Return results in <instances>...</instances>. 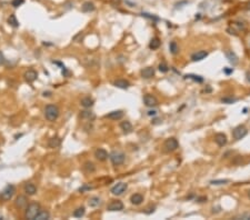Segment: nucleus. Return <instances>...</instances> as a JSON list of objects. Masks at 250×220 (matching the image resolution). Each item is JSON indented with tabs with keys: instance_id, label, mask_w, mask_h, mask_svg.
I'll return each mask as SVG.
<instances>
[{
	"instance_id": "nucleus-14",
	"label": "nucleus",
	"mask_w": 250,
	"mask_h": 220,
	"mask_svg": "<svg viewBox=\"0 0 250 220\" xmlns=\"http://www.w3.org/2000/svg\"><path fill=\"white\" fill-rule=\"evenodd\" d=\"M23 190H25V192L28 196H33L37 192V187L33 185L32 182H27L23 186Z\"/></svg>"
},
{
	"instance_id": "nucleus-12",
	"label": "nucleus",
	"mask_w": 250,
	"mask_h": 220,
	"mask_svg": "<svg viewBox=\"0 0 250 220\" xmlns=\"http://www.w3.org/2000/svg\"><path fill=\"white\" fill-rule=\"evenodd\" d=\"M15 205L17 208L19 209H23L28 206V198L26 197V196H19L15 201Z\"/></svg>"
},
{
	"instance_id": "nucleus-43",
	"label": "nucleus",
	"mask_w": 250,
	"mask_h": 220,
	"mask_svg": "<svg viewBox=\"0 0 250 220\" xmlns=\"http://www.w3.org/2000/svg\"><path fill=\"white\" fill-rule=\"evenodd\" d=\"M12 0H0V2L1 3H8V2H11Z\"/></svg>"
},
{
	"instance_id": "nucleus-38",
	"label": "nucleus",
	"mask_w": 250,
	"mask_h": 220,
	"mask_svg": "<svg viewBox=\"0 0 250 220\" xmlns=\"http://www.w3.org/2000/svg\"><path fill=\"white\" fill-rule=\"evenodd\" d=\"M222 102H228V104H232V102L236 101V99H228V98H225L221 100Z\"/></svg>"
},
{
	"instance_id": "nucleus-46",
	"label": "nucleus",
	"mask_w": 250,
	"mask_h": 220,
	"mask_svg": "<svg viewBox=\"0 0 250 220\" xmlns=\"http://www.w3.org/2000/svg\"><path fill=\"white\" fill-rule=\"evenodd\" d=\"M248 197H249V199H250V190H248Z\"/></svg>"
},
{
	"instance_id": "nucleus-33",
	"label": "nucleus",
	"mask_w": 250,
	"mask_h": 220,
	"mask_svg": "<svg viewBox=\"0 0 250 220\" xmlns=\"http://www.w3.org/2000/svg\"><path fill=\"white\" fill-rule=\"evenodd\" d=\"M229 180L228 179H220V180H211L210 183L214 186H219V185H225V183H228Z\"/></svg>"
},
{
	"instance_id": "nucleus-39",
	"label": "nucleus",
	"mask_w": 250,
	"mask_h": 220,
	"mask_svg": "<svg viewBox=\"0 0 250 220\" xmlns=\"http://www.w3.org/2000/svg\"><path fill=\"white\" fill-rule=\"evenodd\" d=\"M142 16H145V17L149 18V19H153V20H158V18L157 17H153V16H150L149 13H142Z\"/></svg>"
},
{
	"instance_id": "nucleus-19",
	"label": "nucleus",
	"mask_w": 250,
	"mask_h": 220,
	"mask_svg": "<svg viewBox=\"0 0 250 220\" xmlns=\"http://www.w3.org/2000/svg\"><path fill=\"white\" fill-rule=\"evenodd\" d=\"M130 201L132 205H136V206L140 205L143 201V196L140 195V193H133L130 197Z\"/></svg>"
},
{
	"instance_id": "nucleus-6",
	"label": "nucleus",
	"mask_w": 250,
	"mask_h": 220,
	"mask_svg": "<svg viewBox=\"0 0 250 220\" xmlns=\"http://www.w3.org/2000/svg\"><path fill=\"white\" fill-rule=\"evenodd\" d=\"M247 134H248L247 128H246L245 126H241V125L236 127L235 129H233V131H232V136H233V138H235L236 140L243 139Z\"/></svg>"
},
{
	"instance_id": "nucleus-11",
	"label": "nucleus",
	"mask_w": 250,
	"mask_h": 220,
	"mask_svg": "<svg viewBox=\"0 0 250 220\" xmlns=\"http://www.w3.org/2000/svg\"><path fill=\"white\" fill-rule=\"evenodd\" d=\"M94 157L96 159H98L99 161H105V160L108 159V152L106 151L105 149H102V148H98L96 151H94Z\"/></svg>"
},
{
	"instance_id": "nucleus-21",
	"label": "nucleus",
	"mask_w": 250,
	"mask_h": 220,
	"mask_svg": "<svg viewBox=\"0 0 250 220\" xmlns=\"http://www.w3.org/2000/svg\"><path fill=\"white\" fill-rule=\"evenodd\" d=\"M226 57H227V59L229 60L230 63H232V65H237L238 63V57L236 56L235 53L232 52V51H229V50H226Z\"/></svg>"
},
{
	"instance_id": "nucleus-44",
	"label": "nucleus",
	"mask_w": 250,
	"mask_h": 220,
	"mask_svg": "<svg viewBox=\"0 0 250 220\" xmlns=\"http://www.w3.org/2000/svg\"><path fill=\"white\" fill-rule=\"evenodd\" d=\"M245 8H246V10H250V2H248Z\"/></svg>"
},
{
	"instance_id": "nucleus-10",
	"label": "nucleus",
	"mask_w": 250,
	"mask_h": 220,
	"mask_svg": "<svg viewBox=\"0 0 250 220\" xmlns=\"http://www.w3.org/2000/svg\"><path fill=\"white\" fill-rule=\"evenodd\" d=\"M23 77H25V80L27 81V82L31 84V82H33V81L38 78V72H37L36 70H33V69H30V70L26 71Z\"/></svg>"
},
{
	"instance_id": "nucleus-17",
	"label": "nucleus",
	"mask_w": 250,
	"mask_h": 220,
	"mask_svg": "<svg viewBox=\"0 0 250 220\" xmlns=\"http://www.w3.org/2000/svg\"><path fill=\"white\" fill-rule=\"evenodd\" d=\"M107 118L111 119V120H119L123 117V110H115V111H111L107 115Z\"/></svg>"
},
{
	"instance_id": "nucleus-2",
	"label": "nucleus",
	"mask_w": 250,
	"mask_h": 220,
	"mask_svg": "<svg viewBox=\"0 0 250 220\" xmlns=\"http://www.w3.org/2000/svg\"><path fill=\"white\" fill-rule=\"evenodd\" d=\"M45 117L49 121H55L59 117V109L55 105H48L45 108Z\"/></svg>"
},
{
	"instance_id": "nucleus-35",
	"label": "nucleus",
	"mask_w": 250,
	"mask_h": 220,
	"mask_svg": "<svg viewBox=\"0 0 250 220\" xmlns=\"http://www.w3.org/2000/svg\"><path fill=\"white\" fill-rule=\"evenodd\" d=\"M23 2H25V0H12V1H11V5L15 8H18L19 6H21Z\"/></svg>"
},
{
	"instance_id": "nucleus-23",
	"label": "nucleus",
	"mask_w": 250,
	"mask_h": 220,
	"mask_svg": "<svg viewBox=\"0 0 250 220\" xmlns=\"http://www.w3.org/2000/svg\"><path fill=\"white\" fill-rule=\"evenodd\" d=\"M120 128L123 130L125 134H129V132L132 131V125L129 121H123L120 124Z\"/></svg>"
},
{
	"instance_id": "nucleus-37",
	"label": "nucleus",
	"mask_w": 250,
	"mask_h": 220,
	"mask_svg": "<svg viewBox=\"0 0 250 220\" xmlns=\"http://www.w3.org/2000/svg\"><path fill=\"white\" fill-rule=\"evenodd\" d=\"M5 62H6V58H5V56H3V53L0 51V65H3Z\"/></svg>"
},
{
	"instance_id": "nucleus-22",
	"label": "nucleus",
	"mask_w": 250,
	"mask_h": 220,
	"mask_svg": "<svg viewBox=\"0 0 250 220\" xmlns=\"http://www.w3.org/2000/svg\"><path fill=\"white\" fill-rule=\"evenodd\" d=\"M94 99L90 98V97H84V98L81 99V106L84 107V108H91L92 106H94Z\"/></svg>"
},
{
	"instance_id": "nucleus-16",
	"label": "nucleus",
	"mask_w": 250,
	"mask_h": 220,
	"mask_svg": "<svg viewBox=\"0 0 250 220\" xmlns=\"http://www.w3.org/2000/svg\"><path fill=\"white\" fill-rule=\"evenodd\" d=\"M207 56H208V52H207V51H204V50L197 51V52H195L191 56V59H192V61H201V60H204Z\"/></svg>"
},
{
	"instance_id": "nucleus-25",
	"label": "nucleus",
	"mask_w": 250,
	"mask_h": 220,
	"mask_svg": "<svg viewBox=\"0 0 250 220\" xmlns=\"http://www.w3.org/2000/svg\"><path fill=\"white\" fill-rule=\"evenodd\" d=\"M88 203H89L90 207L96 208V207H98L100 203H101V199H100L99 197H91L89 199V201H88Z\"/></svg>"
},
{
	"instance_id": "nucleus-7",
	"label": "nucleus",
	"mask_w": 250,
	"mask_h": 220,
	"mask_svg": "<svg viewBox=\"0 0 250 220\" xmlns=\"http://www.w3.org/2000/svg\"><path fill=\"white\" fill-rule=\"evenodd\" d=\"M127 188H128L127 183H125V182H118L117 185H115L111 188V193L115 196H121L127 190Z\"/></svg>"
},
{
	"instance_id": "nucleus-28",
	"label": "nucleus",
	"mask_w": 250,
	"mask_h": 220,
	"mask_svg": "<svg viewBox=\"0 0 250 220\" xmlns=\"http://www.w3.org/2000/svg\"><path fill=\"white\" fill-rule=\"evenodd\" d=\"M49 217H50V215H49L48 211H46V210H40L39 213L37 215L36 219L37 220H47V219H49Z\"/></svg>"
},
{
	"instance_id": "nucleus-31",
	"label": "nucleus",
	"mask_w": 250,
	"mask_h": 220,
	"mask_svg": "<svg viewBox=\"0 0 250 220\" xmlns=\"http://www.w3.org/2000/svg\"><path fill=\"white\" fill-rule=\"evenodd\" d=\"M169 48H170V52L172 53V55H177V53L179 52V47L176 41H171L170 45H169Z\"/></svg>"
},
{
	"instance_id": "nucleus-27",
	"label": "nucleus",
	"mask_w": 250,
	"mask_h": 220,
	"mask_svg": "<svg viewBox=\"0 0 250 220\" xmlns=\"http://www.w3.org/2000/svg\"><path fill=\"white\" fill-rule=\"evenodd\" d=\"M8 22H9V25H10L11 27H13V28H18L19 27V21L17 20V18H16L15 15H10V17L8 18Z\"/></svg>"
},
{
	"instance_id": "nucleus-4",
	"label": "nucleus",
	"mask_w": 250,
	"mask_h": 220,
	"mask_svg": "<svg viewBox=\"0 0 250 220\" xmlns=\"http://www.w3.org/2000/svg\"><path fill=\"white\" fill-rule=\"evenodd\" d=\"M179 147V142L176 138L171 137V138H168L166 141L163 142V150L166 152H172L175 150L178 149Z\"/></svg>"
},
{
	"instance_id": "nucleus-36",
	"label": "nucleus",
	"mask_w": 250,
	"mask_h": 220,
	"mask_svg": "<svg viewBox=\"0 0 250 220\" xmlns=\"http://www.w3.org/2000/svg\"><path fill=\"white\" fill-rule=\"evenodd\" d=\"M159 70H160L161 72H167L169 69H168V66H167L166 63L162 62V63H160V65H159Z\"/></svg>"
},
{
	"instance_id": "nucleus-30",
	"label": "nucleus",
	"mask_w": 250,
	"mask_h": 220,
	"mask_svg": "<svg viewBox=\"0 0 250 220\" xmlns=\"http://www.w3.org/2000/svg\"><path fill=\"white\" fill-rule=\"evenodd\" d=\"M84 213H86V209H84V207H79L78 209H76L74 211V217L81 218V217H84Z\"/></svg>"
},
{
	"instance_id": "nucleus-9",
	"label": "nucleus",
	"mask_w": 250,
	"mask_h": 220,
	"mask_svg": "<svg viewBox=\"0 0 250 220\" xmlns=\"http://www.w3.org/2000/svg\"><path fill=\"white\" fill-rule=\"evenodd\" d=\"M143 102L147 107L149 108H153V107H156L158 105V100H157L156 97H153L152 95H146L143 97Z\"/></svg>"
},
{
	"instance_id": "nucleus-24",
	"label": "nucleus",
	"mask_w": 250,
	"mask_h": 220,
	"mask_svg": "<svg viewBox=\"0 0 250 220\" xmlns=\"http://www.w3.org/2000/svg\"><path fill=\"white\" fill-rule=\"evenodd\" d=\"M60 144H61V139L58 138V137H54V138H51V139L49 140L48 146H49V148H57V147L60 146Z\"/></svg>"
},
{
	"instance_id": "nucleus-45",
	"label": "nucleus",
	"mask_w": 250,
	"mask_h": 220,
	"mask_svg": "<svg viewBox=\"0 0 250 220\" xmlns=\"http://www.w3.org/2000/svg\"><path fill=\"white\" fill-rule=\"evenodd\" d=\"M156 112H157V111H149V114H148V115H149V116H151V115H156Z\"/></svg>"
},
{
	"instance_id": "nucleus-20",
	"label": "nucleus",
	"mask_w": 250,
	"mask_h": 220,
	"mask_svg": "<svg viewBox=\"0 0 250 220\" xmlns=\"http://www.w3.org/2000/svg\"><path fill=\"white\" fill-rule=\"evenodd\" d=\"M94 9H96V7H94V2H91V1H86V2L81 6V10L84 11V12H91Z\"/></svg>"
},
{
	"instance_id": "nucleus-18",
	"label": "nucleus",
	"mask_w": 250,
	"mask_h": 220,
	"mask_svg": "<svg viewBox=\"0 0 250 220\" xmlns=\"http://www.w3.org/2000/svg\"><path fill=\"white\" fill-rule=\"evenodd\" d=\"M113 85H115L117 88H120V89H128L130 87V82L125 80V79H118V80L115 81Z\"/></svg>"
},
{
	"instance_id": "nucleus-1",
	"label": "nucleus",
	"mask_w": 250,
	"mask_h": 220,
	"mask_svg": "<svg viewBox=\"0 0 250 220\" xmlns=\"http://www.w3.org/2000/svg\"><path fill=\"white\" fill-rule=\"evenodd\" d=\"M41 210L40 205L37 203H32L30 205H28L26 207V211H25V217L26 219L29 220H33L36 219L37 215L39 213V211Z\"/></svg>"
},
{
	"instance_id": "nucleus-15",
	"label": "nucleus",
	"mask_w": 250,
	"mask_h": 220,
	"mask_svg": "<svg viewBox=\"0 0 250 220\" xmlns=\"http://www.w3.org/2000/svg\"><path fill=\"white\" fill-rule=\"evenodd\" d=\"M141 76L142 78L145 79H149V78H152L155 76V69L152 67H146L141 70Z\"/></svg>"
},
{
	"instance_id": "nucleus-8",
	"label": "nucleus",
	"mask_w": 250,
	"mask_h": 220,
	"mask_svg": "<svg viewBox=\"0 0 250 220\" xmlns=\"http://www.w3.org/2000/svg\"><path fill=\"white\" fill-rule=\"evenodd\" d=\"M108 211H121L123 210V203L120 200H113L107 207Z\"/></svg>"
},
{
	"instance_id": "nucleus-34",
	"label": "nucleus",
	"mask_w": 250,
	"mask_h": 220,
	"mask_svg": "<svg viewBox=\"0 0 250 220\" xmlns=\"http://www.w3.org/2000/svg\"><path fill=\"white\" fill-rule=\"evenodd\" d=\"M186 78H190V79H194L195 81H198V82H202L204 79L201 78L200 76H196V75H187Z\"/></svg>"
},
{
	"instance_id": "nucleus-3",
	"label": "nucleus",
	"mask_w": 250,
	"mask_h": 220,
	"mask_svg": "<svg viewBox=\"0 0 250 220\" xmlns=\"http://www.w3.org/2000/svg\"><path fill=\"white\" fill-rule=\"evenodd\" d=\"M109 158L113 162V166H120V164H123V161L126 159V156L123 152L121 151H118V150H113L111 154H109Z\"/></svg>"
},
{
	"instance_id": "nucleus-26",
	"label": "nucleus",
	"mask_w": 250,
	"mask_h": 220,
	"mask_svg": "<svg viewBox=\"0 0 250 220\" xmlns=\"http://www.w3.org/2000/svg\"><path fill=\"white\" fill-rule=\"evenodd\" d=\"M160 39L159 38H152L150 41V43H149V47H150V49H152V50H156V49H158L159 47H160Z\"/></svg>"
},
{
	"instance_id": "nucleus-40",
	"label": "nucleus",
	"mask_w": 250,
	"mask_h": 220,
	"mask_svg": "<svg viewBox=\"0 0 250 220\" xmlns=\"http://www.w3.org/2000/svg\"><path fill=\"white\" fill-rule=\"evenodd\" d=\"M90 189H92V187H89V186H84V187H81L80 188V191L81 192H84L86 190H90Z\"/></svg>"
},
{
	"instance_id": "nucleus-13",
	"label": "nucleus",
	"mask_w": 250,
	"mask_h": 220,
	"mask_svg": "<svg viewBox=\"0 0 250 220\" xmlns=\"http://www.w3.org/2000/svg\"><path fill=\"white\" fill-rule=\"evenodd\" d=\"M214 141H216V144H218L219 147H224L227 144V136H226L225 134H217L216 136H214Z\"/></svg>"
},
{
	"instance_id": "nucleus-32",
	"label": "nucleus",
	"mask_w": 250,
	"mask_h": 220,
	"mask_svg": "<svg viewBox=\"0 0 250 220\" xmlns=\"http://www.w3.org/2000/svg\"><path fill=\"white\" fill-rule=\"evenodd\" d=\"M80 117H81L82 119H88V120H90V119H94V114L92 111H81V114H80Z\"/></svg>"
},
{
	"instance_id": "nucleus-29",
	"label": "nucleus",
	"mask_w": 250,
	"mask_h": 220,
	"mask_svg": "<svg viewBox=\"0 0 250 220\" xmlns=\"http://www.w3.org/2000/svg\"><path fill=\"white\" fill-rule=\"evenodd\" d=\"M84 170L86 172H94L96 170V167H94V164L91 161H87L84 162Z\"/></svg>"
},
{
	"instance_id": "nucleus-41",
	"label": "nucleus",
	"mask_w": 250,
	"mask_h": 220,
	"mask_svg": "<svg viewBox=\"0 0 250 220\" xmlns=\"http://www.w3.org/2000/svg\"><path fill=\"white\" fill-rule=\"evenodd\" d=\"M155 209H156V207H155V206H152V208H148V209H146L147 210V211H146V213H153V211H155Z\"/></svg>"
},
{
	"instance_id": "nucleus-5",
	"label": "nucleus",
	"mask_w": 250,
	"mask_h": 220,
	"mask_svg": "<svg viewBox=\"0 0 250 220\" xmlns=\"http://www.w3.org/2000/svg\"><path fill=\"white\" fill-rule=\"evenodd\" d=\"M15 192H16V188L13 187L12 185L6 186L5 189L1 191V199H2L3 201L10 200L11 198L13 197V195H15Z\"/></svg>"
},
{
	"instance_id": "nucleus-42",
	"label": "nucleus",
	"mask_w": 250,
	"mask_h": 220,
	"mask_svg": "<svg viewBox=\"0 0 250 220\" xmlns=\"http://www.w3.org/2000/svg\"><path fill=\"white\" fill-rule=\"evenodd\" d=\"M239 218H241V219H250V215H243L240 216V217H238L237 219H239Z\"/></svg>"
}]
</instances>
